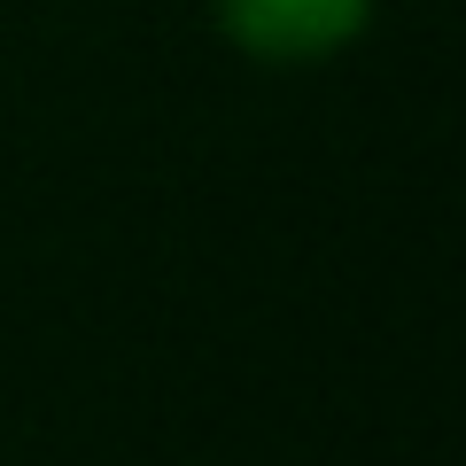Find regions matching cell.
<instances>
[{"instance_id":"cell-1","label":"cell","mask_w":466,"mask_h":466,"mask_svg":"<svg viewBox=\"0 0 466 466\" xmlns=\"http://www.w3.org/2000/svg\"><path fill=\"white\" fill-rule=\"evenodd\" d=\"M373 24V0H218V32L257 63H319Z\"/></svg>"}]
</instances>
